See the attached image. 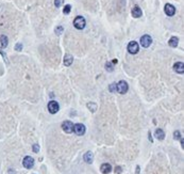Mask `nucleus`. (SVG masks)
I'll list each match as a JSON object with an SVG mask.
<instances>
[{
	"mask_svg": "<svg viewBox=\"0 0 184 174\" xmlns=\"http://www.w3.org/2000/svg\"><path fill=\"white\" fill-rule=\"evenodd\" d=\"M85 25H86V21L84 19V17H82V16H77L75 18V20H74V26L77 29H79V30L84 29Z\"/></svg>",
	"mask_w": 184,
	"mask_h": 174,
	"instance_id": "obj_1",
	"label": "nucleus"
},
{
	"mask_svg": "<svg viewBox=\"0 0 184 174\" xmlns=\"http://www.w3.org/2000/svg\"><path fill=\"white\" fill-rule=\"evenodd\" d=\"M128 83L126 82V81H124V80H121V81H119L118 83L116 85V90L118 93H120V94H125L127 91H128Z\"/></svg>",
	"mask_w": 184,
	"mask_h": 174,
	"instance_id": "obj_2",
	"label": "nucleus"
},
{
	"mask_svg": "<svg viewBox=\"0 0 184 174\" xmlns=\"http://www.w3.org/2000/svg\"><path fill=\"white\" fill-rule=\"evenodd\" d=\"M138 50H140V46H138V44L135 41H132V42H130L128 44V51L130 52L131 54H137Z\"/></svg>",
	"mask_w": 184,
	"mask_h": 174,
	"instance_id": "obj_3",
	"label": "nucleus"
},
{
	"mask_svg": "<svg viewBox=\"0 0 184 174\" xmlns=\"http://www.w3.org/2000/svg\"><path fill=\"white\" fill-rule=\"evenodd\" d=\"M152 43V39L150 36H148V34H145V36H143L142 38H140V45H142L144 48H147L149 47L150 45H151Z\"/></svg>",
	"mask_w": 184,
	"mask_h": 174,
	"instance_id": "obj_4",
	"label": "nucleus"
},
{
	"mask_svg": "<svg viewBox=\"0 0 184 174\" xmlns=\"http://www.w3.org/2000/svg\"><path fill=\"white\" fill-rule=\"evenodd\" d=\"M23 165L26 169H32L34 166V159L31 156H26L23 160Z\"/></svg>",
	"mask_w": 184,
	"mask_h": 174,
	"instance_id": "obj_5",
	"label": "nucleus"
},
{
	"mask_svg": "<svg viewBox=\"0 0 184 174\" xmlns=\"http://www.w3.org/2000/svg\"><path fill=\"white\" fill-rule=\"evenodd\" d=\"M74 132H76V135L78 136H83L85 134V126L81 123H78V124L74 125Z\"/></svg>",
	"mask_w": 184,
	"mask_h": 174,
	"instance_id": "obj_6",
	"label": "nucleus"
},
{
	"mask_svg": "<svg viewBox=\"0 0 184 174\" xmlns=\"http://www.w3.org/2000/svg\"><path fill=\"white\" fill-rule=\"evenodd\" d=\"M62 129H63L66 134L72 132H74V124H72V122H70V121H65V122H63V124H62Z\"/></svg>",
	"mask_w": 184,
	"mask_h": 174,
	"instance_id": "obj_7",
	"label": "nucleus"
},
{
	"mask_svg": "<svg viewBox=\"0 0 184 174\" xmlns=\"http://www.w3.org/2000/svg\"><path fill=\"white\" fill-rule=\"evenodd\" d=\"M59 109H60V106H59V104L56 103V101H49V104H48V110H49V112L52 113V114H54V113L58 112Z\"/></svg>",
	"mask_w": 184,
	"mask_h": 174,
	"instance_id": "obj_8",
	"label": "nucleus"
},
{
	"mask_svg": "<svg viewBox=\"0 0 184 174\" xmlns=\"http://www.w3.org/2000/svg\"><path fill=\"white\" fill-rule=\"evenodd\" d=\"M164 11H165V14L167 16H173L176 13V9L173 5H170V3H166L165 5V8H164Z\"/></svg>",
	"mask_w": 184,
	"mask_h": 174,
	"instance_id": "obj_9",
	"label": "nucleus"
},
{
	"mask_svg": "<svg viewBox=\"0 0 184 174\" xmlns=\"http://www.w3.org/2000/svg\"><path fill=\"white\" fill-rule=\"evenodd\" d=\"M131 14H132V16L134 17V18H138V17H140L143 15V12H142V10H140V8L136 5V7H134L132 9Z\"/></svg>",
	"mask_w": 184,
	"mask_h": 174,
	"instance_id": "obj_10",
	"label": "nucleus"
},
{
	"mask_svg": "<svg viewBox=\"0 0 184 174\" xmlns=\"http://www.w3.org/2000/svg\"><path fill=\"white\" fill-rule=\"evenodd\" d=\"M173 70H175L176 73L181 75L184 72V64L182 63V62H177V63H175V65H173Z\"/></svg>",
	"mask_w": 184,
	"mask_h": 174,
	"instance_id": "obj_11",
	"label": "nucleus"
},
{
	"mask_svg": "<svg viewBox=\"0 0 184 174\" xmlns=\"http://www.w3.org/2000/svg\"><path fill=\"white\" fill-rule=\"evenodd\" d=\"M100 171L102 172L103 174H109L110 172L112 171V166L110 165V163H103L100 167Z\"/></svg>",
	"mask_w": 184,
	"mask_h": 174,
	"instance_id": "obj_12",
	"label": "nucleus"
},
{
	"mask_svg": "<svg viewBox=\"0 0 184 174\" xmlns=\"http://www.w3.org/2000/svg\"><path fill=\"white\" fill-rule=\"evenodd\" d=\"M72 61H74V57H72L71 54H65V57H64V60H63L64 65L70 66V65H71V63H72Z\"/></svg>",
	"mask_w": 184,
	"mask_h": 174,
	"instance_id": "obj_13",
	"label": "nucleus"
},
{
	"mask_svg": "<svg viewBox=\"0 0 184 174\" xmlns=\"http://www.w3.org/2000/svg\"><path fill=\"white\" fill-rule=\"evenodd\" d=\"M154 136H155V138L158 139V140H164V138H165V132H164V130L161 129V128H158V129L155 130Z\"/></svg>",
	"mask_w": 184,
	"mask_h": 174,
	"instance_id": "obj_14",
	"label": "nucleus"
},
{
	"mask_svg": "<svg viewBox=\"0 0 184 174\" xmlns=\"http://www.w3.org/2000/svg\"><path fill=\"white\" fill-rule=\"evenodd\" d=\"M84 161L87 162V163H92L93 162V159H94V155L92 152H86V153L84 154V157H83Z\"/></svg>",
	"mask_w": 184,
	"mask_h": 174,
	"instance_id": "obj_15",
	"label": "nucleus"
},
{
	"mask_svg": "<svg viewBox=\"0 0 184 174\" xmlns=\"http://www.w3.org/2000/svg\"><path fill=\"white\" fill-rule=\"evenodd\" d=\"M0 42H1V47H2V48H7L8 44H9V40H8V36H3V34H1V36H0Z\"/></svg>",
	"mask_w": 184,
	"mask_h": 174,
	"instance_id": "obj_16",
	"label": "nucleus"
},
{
	"mask_svg": "<svg viewBox=\"0 0 184 174\" xmlns=\"http://www.w3.org/2000/svg\"><path fill=\"white\" fill-rule=\"evenodd\" d=\"M168 44H169L170 47H177L178 44H179V39L177 38V36H173V38L170 39L169 42H168Z\"/></svg>",
	"mask_w": 184,
	"mask_h": 174,
	"instance_id": "obj_17",
	"label": "nucleus"
},
{
	"mask_svg": "<svg viewBox=\"0 0 184 174\" xmlns=\"http://www.w3.org/2000/svg\"><path fill=\"white\" fill-rule=\"evenodd\" d=\"M87 108H89L92 112H95V111L97 110V105L94 103H89L87 104Z\"/></svg>",
	"mask_w": 184,
	"mask_h": 174,
	"instance_id": "obj_18",
	"label": "nucleus"
},
{
	"mask_svg": "<svg viewBox=\"0 0 184 174\" xmlns=\"http://www.w3.org/2000/svg\"><path fill=\"white\" fill-rule=\"evenodd\" d=\"M105 68H107V71L112 72L113 70H114V65H113V63H111V62H107V64H105Z\"/></svg>",
	"mask_w": 184,
	"mask_h": 174,
	"instance_id": "obj_19",
	"label": "nucleus"
},
{
	"mask_svg": "<svg viewBox=\"0 0 184 174\" xmlns=\"http://www.w3.org/2000/svg\"><path fill=\"white\" fill-rule=\"evenodd\" d=\"M70 10H71V5H66L65 7H64L63 13H64V14H69Z\"/></svg>",
	"mask_w": 184,
	"mask_h": 174,
	"instance_id": "obj_20",
	"label": "nucleus"
},
{
	"mask_svg": "<svg viewBox=\"0 0 184 174\" xmlns=\"http://www.w3.org/2000/svg\"><path fill=\"white\" fill-rule=\"evenodd\" d=\"M173 138H175L176 140H180V139H181V134H180L179 130H176V132H173Z\"/></svg>",
	"mask_w": 184,
	"mask_h": 174,
	"instance_id": "obj_21",
	"label": "nucleus"
},
{
	"mask_svg": "<svg viewBox=\"0 0 184 174\" xmlns=\"http://www.w3.org/2000/svg\"><path fill=\"white\" fill-rule=\"evenodd\" d=\"M62 31H63V27L62 26H59L56 28V34H58V36H60L61 33H62Z\"/></svg>",
	"mask_w": 184,
	"mask_h": 174,
	"instance_id": "obj_22",
	"label": "nucleus"
},
{
	"mask_svg": "<svg viewBox=\"0 0 184 174\" xmlns=\"http://www.w3.org/2000/svg\"><path fill=\"white\" fill-rule=\"evenodd\" d=\"M38 151H40V146H38V144H34V145H33V152H34V153H38Z\"/></svg>",
	"mask_w": 184,
	"mask_h": 174,
	"instance_id": "obj_23",
	"label": "nucleus"
},
{
	"mask_svg": "<svg viewBox=\"0 0 184 174\" xmlns=\"http://www.w3.org/2000/svg\"><path fill=\"white\" fill-rule=\"evenodd\" d=\"M15 49H16L17 51H20V50L23 49V45H21L20 43H18V44H16V46H15Z\"/></svg>",
	"mask_w": 184,
	"mask_h": 174,
	"instance_id": "obj_24",
	"label": "nucleus"
},
{
	"mask_svg": "<svg viewBox=\"0 0 184 174\" xmlns=\"http://www.w3.org/2000/svg\"><path fill=\"white\" fill-rule=\"evenodd\" d=\"M62 1L63 0H54V5H56V8H59L61 5V3H62Z\"/></svg>",
	"mask_w": 184,
	"mask_h": 174,
	"instance_id": "obj_25",
	"label": "nucleus"
},
{
	"mask_svg": "<svg viewBox=\"0 0 184 174\" xmlns=\"http://www.w3.org/2000/svg\"><path fill=\"white\" fill-rule=\"evenodd\" d=\"M115 172H116L117 174H120L121 173V168L120 167H116V168H115Z\"/></svg>",
	"mask_w": 184,
	"mask_h": 174,
	"instance_id": "obj_26",
	"label": "nucleus"
},
{
	"mask_svg": "<svg viewBox=\"0 0 184 174\" xmlns=\"http://www.w3.org/2000/svg\"><path fill=\"white\" fill-rule=\"evenodd\" d=\"M148 137H149V140H150V142H152L153 140H152V138H151V134H150V132H149V134H148Z\"/></svg>",
	"mask_w": 184,
	"mask_h": 174,
	"instance_id": "obj_27",
	"label": "nucleus"
},
{
	"mask_svg": "<svg viewBox=\"0 0 184 174\" xmlns=\"http://www.w3.org/2000/svg\"><path fill=\"white\" fill-rule=\"evenodd\" d=\"M138 173H140V167L137 166V167H136V174H138Z\"/></svg>",
	"mask_w": 184,
	"mask_h": 174,
	"instance_id": "obj_28",
	"label": "nucleus"
},
{
	"mask_svg": "<svg viewBox=\"0 0 184 174\" xmlns=\"http://www.w3.org/2000/svg\"><path fill=\"white\" fill-rule=\"evenodd\" d=\"M112 63H113V64H116V63H117V60H113Z\"/></svg>",
	"mask_w": 184,
	"mask_h": 174,
	"instance_id": "obj_29",
	"label": "nucleus"
}]
</instances>
